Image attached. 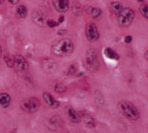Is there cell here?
Instances as JSON below:
<instances>
[{
  "instance_id": "cell-17",
  "label": "cell",
  "mask_w": 148,
  "mask_h": 133,
  "mask_svg": "<svg viewBox=\"0 0 148 133\" xmlns=\"http://www.w3.org/2000/svg\"><path fill=\"white\" fill-rule=\"evenodd\" d=\"M103 53L106 57L109 59H112V60H119L120 58L119 54L117 53L114 50H113L111 48L109 47L105 48L103 51Z\"/></svg>"
},
{
  "instance_id": "cell-7",
  "label": "cell",
  "mask_w": 148,
  "mask_h": 133,
  "mask_svg": "<svg viewBox=\"0 0 148 133\" xmlns=\"http://www.w3.org/2000/svg\"><path fill=\"white\" fill-rule=\"evenodd\" d=\"M85 36L90 42H95L100 37V33L96 25L93 23H88L85 26Z\"/></svg>"
},
{
  "instance_id": "cell-8",
  "label": "cell",
  "mask_w": 148,
  "mask_h": 133,
  "mask_svg": "<svg viewBox=\"0 0 148 133\" xmlns=\"http://www.w3.org/2000/svg\"><path fill=\"white\" fill-rule=\"evenodd\" d=\"M32 21L39 27H46V21H47V16L46 13L40 10H34L31 15Z\"/></svg>"
},
{
  "instance_id": "cell-28",
  "label": "cell",
  "mask_w": 148,
  "mask_h": 133,
  "mask_svg": "<svg viewBox=\"0 0 148 133\" xmlns=\"http://www.w3.org/2000/svg\"><path fill=\"white\" fill-rule=\"evenodd\" d=\"M64 19H65L64 16V15H60L59 17V19H58V21L57 22L59 23V24H61V23H62L64 21Z\"/></svg>"
},
{
  "instance_id": "cell-15",
  "label": "cell",
  "mask_w": 148,
  "mask_h": 133,
  "mask_svg": "<svg viewBox=\"0 0 148 133\" xmlns=\"http://www.w3.org/2000/svg\"><path fill=\"white\" fill-rule=\"evenodd\" d=\"M81 118L83 119L84 123L85 126L89 129H93L96 127V122L93 117L88 114H84L81 117Z\"/></svg>"
},
{
  "instance_id": "cell-23",
  "label": "cell",
  "mask_w": 148,
  "mask_h": 133,
  "mask_svg": "<svg viewBox=\"0 0 148 133\" xmlns=\"http://www.w3.org/2000/svg\"><path fill=\"white\" fill-rule=\"evenodd\" d=\"M4 62H5L6 64L8 67L12 68L14 66V60H13V58H12L11 56H8V55H6L4 56Z\"/></svg>"
},
{
  "instance_id": "cell-6",
  "label": "cell",
  "mask_w": 148,
  "mask_h": 133,
  "mask_svg": "<svg viewBox=\"0 0 148 133\" xmlns=\"http://www.w3.org/2000/svg\"><path fill=\"white\" fill-rule=\"evenodd\" d=\"M13 60L16 72L25 75L29 69V63L25 57L21 54H17L13 57Z\"/></svg>"
},
{
  "instance_id": "cell-9",
  "label": "cell",
  "mask_w": 148,
  "mask_h": 133,
  "mask_svg": "<svg viewBox=\"0 0 148 133\" xmlns=\"http://www.w3.org/2000/svg\"><path fill=\"white\" fill-rule=\"evenodd\" d=\"M41 67L43 72L48 74L54 73L58 69V64L51 58H46L41 62Z\"/></svg>"
},
{
  "instance_id": "cell-2",
  "label": "cell",
  "mask_w": 148,
  "mask_h": 133,
  "mask_svg": "<svg viewBox=\"0 0 148 133\" xmlns=\"http://www.w3.org/2000/svg\"><path fill=\"white\" fill-rule=\"evenodd\" d=\"M119 111L130 121H136L140 118V111L133 103L128 100H121L117 104Z\"/></svg>"
},
{
  "instance_id": "cell-3",
  "label": "cell",
  "mask_w": 148,
  "mask_h": 133,
  "mask_svg": "<svg viewBox=\"0 0 148 133\" xmlns=\"http://www.w3.org/2000/svg\"><path fill=\"white\" fill-rule=\"evenodd\" d=\"M85 64L87 69L90 72H96L100 68V62L98 53L93 49H89L86 51L85 55Z\"/></svg>"
},
{
  "instance_id": "cell-16",
  "label": "cell",
  "mask_w": 148,
  "mask_h": 133,
  "mask_svg": "<svg viewBox=\"0 0 148 133\" xmlns=\"http://www.w3.org/2000/svg\"><path fill=\"white\" fill-rule=\"evenodd\" d=\"M11 104V97L7 93H0V106L2 108H7L10 106Z\"/></svg>"
},
{
  "instance_id": "cell-26",
  "label": "cell",
  "mask_w": 148,
  "mask_h": 133,
  "mask_svg": "<svg viewBox=\"0 0 148 133\" xmlns=\"http://www.w3.org/2000/svg\"><path fill=\"white\" fill-rule=\"evenodd\" d=\"M133 40V37L132 36H127L124 38V42L126 43H131Z\"/></svg>"
},
{
  "instance_id": "cell-10",
  "label": "cell",
  "mask_w": 148,
  "mask_h": 133,
  "mask_svg": "<svg viewBox=\"0 0 148 133\" xmlns=\"http://www.w3.org/2000/svg\"><path fill=\"white\" fill-rule=\"evenodd\" d=\"M65 112L71 122L74 124H79L82 121V118L79 113L71 106H65Z\"/></svg>"
},
{
  "instance_id": "cell-1",
  "label": "cell",
  "mask_w": 148,
  "mask_h": 133,
  "mask_svg": "<svg viewBox=\"0 0 148 133\" xmlns=\"http://www.w3.org/2000/svg\"><path fill=\"white\" fill-rule=\"evenodd\" d=\"M75 46L69 38H62L58 40L51 46V51L54 56L58 57H64L73 53Z\"/></svg>"
},
{
  "instance_id": "cell-32",
  "label": "cell",
  "mask_w": 148,
  "mask_h": 133,
  "mask_svg": "<svg viewBox=\"0 0 148 133\" xmlns=\"http://www.w3.org/2000/svg\"><path fill=\"white\" fill-rule=\"evenodd\" d=\"M2 3H4V1H2V0H0V4H2Z\"/></svg>"
},
{
  "instance_id": "cell-31",
  "label": "cell",
  "mask_w": 148,
  "mask_h": 133,
  "mask_svg": "<svg viewBox=\"0 0 148 133\" xmlns=\"http://www.w3.org/2000/svg\"><path fill=\"white\" fill-rule=\"evenodd\" d=\"M1 53H2V49H1V46H0V56H1Z\"/></svg>"
},
{
  "instance_id": "cell-13",
  "label": "cell",
  "mask_w": 148,
  "mask_h": 133,
  "mask_svg": "<svg viewBox=\"0 0 148 133\" xmlns=\"http://www.w3.org/2000/svg\"><path fill=\"white\" fill-rule=\"evenodd\" d=\"M43 99L48 106L52 108H58L60 106V103L53 95L48 92L43 93Z\"/></svg>"
},
{
  "instance_id": "cell-11",
  "label": "cell",
  "mask_w": 148,
  "mask_h": 133,
  "mask_svg": "<svg viewBox=\"0 0 148 133\" xmlns=\"http://www.w3.org/2000/svg\"><path fill=\"white\" fill-rule=\"evenodd\" d=\"M52 2L55 10L58 12L64 13L69 10V1L68 0H53Z\"/></svg>"
},
{
  "instance_id": "cell-5",
  "label": "cell",
  "mask_w": 148,
  "mask_h": 133,
  "mask_svg": "<svg viewBox=\"0 0 148 133\" xmlns=\"http://www.w3.org/2000/svg\"><path fill=\"white\" fill-rule=\"evenodd\" d=\"M20 106L25 112L28 114H34L37 112L40 108V101L36 97H30L23 99L20 102Z\"/></svg>"
},
{
  "instance_id": "cell-30",
  "label": "cell",
  "mask_w": 148,
  "mask_h": 133,
  "mask_svg": "<svg viewBox=\"0 0 148 133\" xmlns=\"http://www.w3.org/2000/svg\"><path fill=\"white\" fill-rule=\"evenodd\" d=\"M145 57L146 60H148V50H147L145 53Z\"/></svg>"
},
{
  "instance_id": "cell-18",
  "label": "cell",
  "mask_w": 148,
  "mask_h": 133,
  "mask_svg": "<svg viewBox=\"0 0 148 133\" xmlns=\"http://www.w3.org/2000/svg\"><path fill=\"white\" fill-rule=\"evenodd\" d=\"M15 15L17 18H25L27 15V8L23 4H20V5L17 6V8H16Z\"/></svg>"
},
{
  "instance_id": "cell-14",
  "label": "cell",
  "mask_w": 148,
  "mask_h": 133,
  "mask_svg": "<svg viewBox=\"0 0 148 133\" xmlns=\"http://www.w3.org/2000/svg\"><path fill=\"white\" fill-rule=\"evenodd\" d=\"M85 10L88 14L91 16L93 19H98L102 16V10L99 7H92V6H85Z\"/></svg>"
},
{
  "instance_id": "cell-21",
  "label": "cell",
  "mask_w": 148,
  "mask_h": 133,
  "mask_svg": "<svg viewBox=\"0 0 148 133\" xmlns=\"http://www.w3.org/2000/svg\"><path fill=\"white\" fill-rule=\"evenodd\" d=\"M54 90L59 94H62L66 91V87L62 83H57L54 85Z\"/></svg>"
},
{
  "instance_id": "cell-29",
  "label": "cell",
  "mask_w": 148,
  "mask_h": 133,
  "mask_svg": "<svg viewBox=\"0 0 148 133\" xmlns=\"http://www.w3.org/2000/svg\"><path fill=\"white\" fill-rule=\"evenodd\" d=\"M19 1H20L19 0H9L8 2L12 4H17V3H19Z\"/></svg>"
},
{
  "instance_id": "cell-22",
  "label": "cell",
  "mask_w": 148,
  "mask_h": 133,
  "mask_svg": "<svg viewBox=\"0 0 148 133\" xmlns=\"http://www.w3.org/2000/svg\"><path fill=\"white\" fill-rule=\"evenodd\" d=\"M140 12L145 18L148 19V6L147 4H143L140 7Z\"/></svg>"
},
{
  "instance_id": "cell-25",
  "label": "cell",
  "mask_w": 148,
  "mask_h": 133,
  "mask_svg": "<svg viewBox=\"0 0 148 133\" xmlns=\"http://www.w3.org/2000/svg\"><path fill=\"white\" fill-rule=\"evenodd\" d=\"M73 12L76 15H79L81 14V7L79 2L75 4L73 7Z\"/></svg>"
},
{
  "instance_id": "cell-24",
  "label": "cell",
  "mask_w": 148,
  "mask_h": 133,
  "mask_svg": "<svg viewBox=\"0 0 148 133\" xmlns=\"http://www.w3.org/2000/svg\"><path fill=\"white\" fill-rule=\"evenodd\" d=\"M59 25V23L57 21H55L53 20H47V21H46V26L51 27V28L58 27Z\"/></svg>"
},
{
  "instance_id": "cell-12",
  "label": "cell",
  "mask_w": 148,
  "mask_h": 133,
  "mask_svg": "<svg viewBox=\"0 0 148 133\" xmlns=\"http://www.w3.org/2000/svg\"><path fill=\"white\" fill-rule=\"evenodd\" d=\"M48 124L49 127L52 130H59L63 126L64 121L60 116L53 115L49 118Z\"/></svg>"
},
{
  "instance_id": "cell-19",
  "label": "cell",
  "mask_w": 148,
  "mask_h": 133,
  "mask_svg": "<svg viewBox=\"0 0 148 133\" xmlns=\"http://www.w3.org/2000/svg\"><path fill=\"white\" fill-rule=\"evenodd\" d=\"M123 9H124V6H123L122 3L120 2V1H115L111 3V10L112 12L115 14L118 15Z\"/></svg>"
},
{
  "instance_id": "cell-20",
  "label": "cell",
  "mask_w": 148,
  "mask_h": 133,
  "mask_svg": "<svg viewBox=\"0 0 148 133\" xmlns=\"http://www.w3.org/2000/svg\"><path fill=\"white\" fill-rule=\"evenodd\" d=\"M77 70V65L76 64H71L67 68L64 70V75L66 76L72 75Z\"/></svg>"
},
{
  "instance_id": "cell-27",
  "label": "cell",
  "mask_w": 148,
  "mask_h": 133,
  "mask_svg": "<svg viewBox=\"0 0 148 133\" xmlns=\"http://www.w3.org/2000/svg\"><path fill=\"white\" fill-rule=\"evenodd\" d=\"M66 33V30H64V29H60V30H59L57 31V34L59 35V36H64V35H65Z\"/></svg>"
},
{
  "instance_id": "cell-4",
  "label": "cell",
  "mask_w": 148,
  "mask_h": 133,
  "mask_svg": "<svg viewBox=\"0 0 148 133\" xmlns=\"http://www.w3.org/2000/svg\"><path fill=\"white\" fill-rule=\"evenodd\" d=\"M135 12L130 7H124L118 14L117 22L121 27H128L131 25L135 19Z\"/></svg>"
}]
</instances>
